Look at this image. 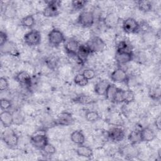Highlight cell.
<instances>
[{"mask_svg": "<svg viewBox=\"0 0 161 161\" xmlns=\"http://www.w3.org/2000/svg\"><path fill=\"white\" fill-rule=\"evenodd\" d=\"M30 142L35 148L42 150L48 142L45 131L44 130L36 131L31 136Z\"/></svg>", "mask_w": 161, "mask_h": 161, "instance_id": "6da1fadb", "label": "cell"}, {"mask_svg": "<svg viewBox=\"0 0 161 161\" xmlns=\"http://www.w3.org/2000/svg\"><path fill=\"white\" fill-rule=\"evenodd\" d=\"M48 40L50 45L53 47H58L65 41L63 33L57 28H53L49 32L48 35Z\"/></svg>", "mask_w": 161, "mask_h": 161, "instance_id": "7a4b0ae2", "label": "cell"}, {"mask_svg": "<svg viewBox=\"0 0 161 161\" xmlns=\"http://www.w3.org/2000/svg\"><path fill=\"white\" fill-rule=\"evenodd\" d=\"M2 140L8 147L13 148L18 145L19 138L13 130L8 129L2 133Z\"/></svg>", "mask_w": 161, "mask_h": 161, "instance_id": "3957f363", "label": "cell"}, {"mask_svg": "<svg viewBox=\"0 0 161 161\" xmlns=\"http://www.w3.org/2000/svg\"><path fill=\"white\" fill-rule=\"evenodd\" d=\"M47 6L43 10V15L45 17L52 18L59 14L58 6L60 2L58 1H46Z\"/></svg>", "mask_w": 161, "mask_h": 161, "instance_id": "277c9868", "label": "cell"}, {"mask_svg": "<svg viewBox=\"0 0 161 161\" xmlns=\"http://www.w3.org/2000/svg\"><path fill=\"white\" fill-rule=\"evenodd\" d=\"M23 40L28 46H36L41 43L42 35L39 31L31 30L24 35Z\"/></svg>", "mask_w": 161, "mask_h": 161, "instance_id": "5b68a950", "label": "cell"}, {"mask_svg": "<svg viewBox=\"0 0 161 161\" xmlns=\"http://www.w3.org/2000/svg\"><path fill=\"white\" fill-rule=\"evenodd\" d=\"M91 53L101 52L106 48V43L103 39L97 36L91 38L86 43Z\"/></svg>", "mask_w": 161, "mask_h": 161, "instance_id": "8992f818", "label": "cell"}, {"mask_svg": "<svg viewBox=\"0 0 161 161\" xmlns=\"http://www.w3.org/2000/svg\"><path fill=\"white\" fill-rule=\"evenodd\" d=\"M123 30L126 33H136L140 31V23L133 18H128L122 23Z\"/></svg>", "mask_w": 161, "mask_h": 161, "instance_id": "52a82bcc", "label": "cell"}, {"mask_svg": "<svg viewBox=\"0 0 161 161\" xmlns=\"http://www.w3.org/2000/svg\"><path fill=\"white\" fill-rule=\"evenodd\" d=\"M77 23L84 28L91 27L94 23V15L93 13L89 11H82L77 18Z\"/></svg>", "mask_w": 161, "mask_h": 161, "instance_id": "ba28073f", "label": "cell"}, {"mask_svg": "<svg viewBox=\"0 0 161 161\" xmlns=\"http://www.w3.org/2000/svg\"><path fill=\"white\" fill-rule=\"evenodd\" d=\"M111 80L114 82H126L128 81V75L126 72L121 69L118 68L113 70L110 75Z\"/></svg>", "mask_w": 161, "mask_h": 161, "instance_id": "9c48e42d", "label": "cell"}, {"mask_svg": "<svg viewBox=\"0 0 161 161\" xmlns=\"http://www.w3.org/2000/svg\"><path fill=\"white\" fill-rule=\"evenodd\" d=\"M108 136L111 141L118 143L123 140L125 137V131L121 128L113 127L108 130Z\"/></svg>", "mask_w": 161, "mask_h": 161, "instance_id": "30bf717a", "label": "cell"}, {"mask_svg": "<svg viewBox=\"0 0 161 161\" xmlns=\"http://www.w3.org/2000/svg\"><path fill=\"white\" fill-rule=\"evenodd\" d=\"M134 55L131 51H116L115 53L116 62L119 64H125L133 59Z\"/></svg>", "mask_w": 161, "mask_h": 161, "instance_id": "8fae6325", "label": "cell"}, {"mask_svg": "<svg viewBox=\"0 0 161 161\" xmlns=\"http://www.w3.org/2000/svg\"><path fill=\"white\" fill-rule=\"evenodd\" d=\"M80 44L77 40L74 38H69L64 42V48L68 55H75L79 48Z\"/></svg>", "mask_w": 161, "mask_h": 161, "instance_id": "7c38bea8", "label": "cell"}, {"mask_svg": "<svg viewBox=\"0 0 161 161\" xmlns=\"http://www.w3.org/2000/svg\"><path fill=\"white\" fill-rule=\"evenodd\" d=\"M74 118L72 114L67 111L60 113L55 121V125L60 126H69L74 123Z\"/></svg>", "mask_w": 161, "mask_h": 161, "instance_id": "4fadbf2b", "label": "cell"}, {"mask_svg": "<svg viewBox=\"0 0 161 161\" xmlns=\"http://www.w3.org/2000/svg\"><path fill=\"white\" fill-rule=\"evenodd\" d=\"M135 145H133L130 143L121 150V153L126 159H131L138 157L139 152L136 147L135 146Z\"/></svg>", "mask_w": 161, "mask_h": 161, "instance_id": "5bb4252c", "label": "cell"}, {"mask_svg": "<svg viewBox=\"0 0 161 161\" xmlns=\"http://www.w3.org/2000/svg\"><path fill=\"white\" fill-rule=\"evenodd\" d=\"M0 120L4 127L8 128L14 123L13 114L9 110L3 111L0 114Z\"/></svg>", "mask_w": 161, "mask_h": 161, "instance_id": "9a60e30c", "label": "cell"}, {"mask_svg": "<svg viewBox=\"0 0 161 161\" xmlns=\"http://www.w3.org/2000/svg\"><path fill=\"white\" fill-rule=\"evenodd\" d=\"M14 79L17 82L25 86H30L31 85V77L30 75L25 70L18 72L16 74Z\"/></svg>", "mask_w": 161, "mask_h": 161, "instance_id": "2e32d148", "label": "cell"}, {"mask_svg": "<svg viewBox=\"0 0 161 161\" xmlns=\"http://www.w3.org/2000/svg\"><path fill=\"white\" fill-rule=\"evenodd\" d=\"M91 53L89 48L86 45H80L76 54V57L80 63H84L89 55Z\"/></svg>", "mask_w": 161, "mask_h": 161, "instance_id": "e0dca14e", "label": "cell"}, {"mask_svg": "<svg viewBox=\"0 0 161 161\" xmlns=\"http://www.w3.org/2000/svg\"><path fill=\"white\" fill-rule=\"evenodd\" d=\"M140 136L142 142H150L156 138V135L152 129L145 127L140 130Z\"/></svg>", "mask_w": 161, "mask_h": 161, "instance_id": "ac0fdd59", "label": "cell"}, {"mask_svg": "<svg viewBox=\"0 0 161 161\" xmlns=\"http://www.w3.org/2000/svg\"><path fill=\"white\" fill-rule=\"evenodd\" d=\"M2 12L3 16L6 19H13L16 16V8L15 5L12 3H9L6 4V5L4 6V8Z\"/></svg>", "mask_w": 161, "mask_h": 161, "instance_id": "d6986e66", "label": "cell"}, {"mask_svg": "<svg viewBox=\"0 0 161 161\" xmlns=\"http://www.w3.org/2000/svg\"><path fill=\"white\" fill-rule=\"evenodd\" d=\"M110 83L106 80L98 81L94 87V92L99 96H104Z\"/></svg>", "mask_w": 161, "mask_h": 161, "instance_id": "ffe728a7", "label": "cell"}, {"mask_svg": "<svg viewBox=\"0 0 161 161\" xmlns=\"http://www.w3.org/2000/svg\"><path fill=\"white\" fill-rule=\"evenodd\" d=\"M76 153L79 157L87 158H90L93 156V152L92 148L89 146L84 145V144L78 146L77 148L76 149Z\"/></svg>", "mask_w": 161, "mask_h": 161, "instance_id": "44dd1931", "label": "cell"}, {"mask_svg": "<svg viewBox=\"0 0 161 161\" xmlns=\"http://www.w3.org/2000/svg\"><path fill=\"white\" fill-rule=\"evenodd\" d=\"M1 52L4 53H8L14 56L18 55L16 45L12 42L8 41L4 45L1 47Z\"/></svg>", "mask_w": 161, "mask_h": 161, "instance_id": "7402d4cb", "label": "cell"}, {"mask_svg": "<svg viewBox=\"0 0 161 161\" xmlns=\"http://www.w3.org/2000/svg\"><path fill=\"white\" fill-rule=\"evenodd\" d=\"M71 141L78 145H82L85 142V136L80 130H75L70 135Z\"/></svg>", "mask_w": 161, "mask_h": 161, "instance_id": "603a6c76", "label": "cell"}, {"mask_svg": "<svg viewBox=\"0 0 161 161\" xmlns=\"http://www.w3.org/2000/svg\"><path fill=\"white\" fill-rule=\"evenodd\" d=\"M135 98V93L131 89L123 90L122 91V101L125 104H130L134 101Z\"/></svg>", "mask_w": 161, "mask_h": 161, "instance_id": "cb8c5ba5", "label": "cell"}, {"mask_svg": "<svg viewBox=\"0 0 161 161\" xmlns=\"http://www.w3.org/2000/svg\"><path fill=\"white\" fill-rule=\"evenodd\" d=\"M136 5L138 8L142 12L147 13L152 10V3L150 1H138L136 2Z\"/></svg>", "mask_w": 161, "mask_h": 161, "instance_id": "d4e9b609", "label": "cell"}, {"mask_svg": "<svg viewBox=\"0 0 161 161\" xmlns=\"http://www.w3.org/2000/svg\"><path fill=\"white\" fill-rule=\"evenodd\" d=\"M21 25L26 28H31L34 26L35 24V19L33 15L29 14L24 18H23L21 20Z\"/></svg>", "mask_w": 161, "mask_h": 161, "instance_id": "484cf974", "label": "cell"}, {"mask_svg": "<svg viewBox=\"0 0 161 161\" xmlns=\"http://www.w3.org/2000/svg\"><path fill=\"white\" fill-rule=\"evenodd\" d=\"M118 89V88L114 84H110L109 86H108L107 91L106 92V94L104 95L106 99L108 101H110L111 102H113Z\"/></svg>", "mask_w": 161, "mask_h": 161, "instance_id": "4316f807", "label": "cell"}, {"mask_svg": "<svg viewBox=\"0 0 161 161\" xmlns=\"http://www.w3.org/2000/svg\"><path fill=\"white\" fill-rule=\"evenodd\" d=\"M128 140L130 143L133 145H136L141 142V136H140V130H133L130 132L128 135Z\"/></svg>", "mask_w": 161, "mask_h": 161, "instance_id": "83f0119b", "label": "cell"}, {"mask_svg": "<svg viewBox=\"0 0 161 161\" xmlns=\"http://www.w3.org/2000/svg\"><path fill=\"white\" fill-rule=\"evenodd\" d=\"M86 119L90 123H95L97 121L101 116L97 111H87L85 114Z\"/></svg>", "mask_w": 161, "mask_h": 161, "instance_id": "f1b7e54d", "label": "cell"}, {"mask_svg": "<svg viewBox=\"0 0 161 161\" xmlns=\"http://www.w3.org/2000/svg\"><path fill=\"white\" fill-rule=\"evenodd\" d=\"M74 82L77 86L84 87L88 84L89 80L83 75L82 74H78L74 77Z\"/></svg>", "mask_w": 161, "mask_h": 161, "instance_id": "f546056e", "label": "cell"}, {"mask_svg": "<svg viewBox=\"0 0 161 161\" xmlns=\"http://www.w3.org/2000/svg\"><path fill=\"white\" fill-rule=\"evenodd\" d=\"M87 1L84 0H77V1H71V6L74 10L79 11L82 9L87 4Z\"/></svg>", "mask_w": 161, "mask_h": 161, "instance_id": "4dcf8cb0", "label": "cell"}, {"mask_svg": "<svg viewBox=\"0 0 161 161\" xmlns=\"http://www.w3.org/2000/svg\"><path fill=\"white\" fill-rule=\"evenodd\" d=\"M42 151L44 153L45 155L47 156H52L56 152V148L52 144L48 142L44 148L42 150Z\"/></svg>", "mask_w": 161, "mask_h": 161, "instance_id": "1f68e13d", "label": "cell"}, {"mask_svg": "<svg viewBox=\"0 0 161 161\" xmlns=\"http://www.w3.org/2000/svg\"><path fill=\"white\" fill-rule=\"evenodd\" d=\"M0 107L3 111L9 110L11 107V101L6 98H2L0 101Z\"/></svg>", "mask_w": 161, "mask_h": 161, "instance_id": "d6a6232c", "label": "cell"}, {"mask_svg": "<svg viewBox=\"0 0 161 161\" xmlns=\"http://www.w3.org/2000/svg\"><path fill=\"white\" fill-rule=\"evenodd\" d=\"M117 22V19L116 17L115 16H114V14H109L104 20V23L105 25H106L107 26H114L116 24Z\"/></svg>", "mask_w": 161, "mask_h": 161, "instance_id": "836d02e7", "label": "cell"}, {"mask_svg": "<svg viewBox=\"0 0 161 161\" xmlns=\"http://www.w3.org/2000/svg\"><path fill=\"white\" fill-rule=\"evenodd\" d=\"M82 74L88 80L93 79L96 77L95 71L91 69H87L84 70Z\"/></svg>", "mask_w": 161, "mask_h": 161, "instance_id": "e575fe53", "label": "cell"}, {"mask_svg": "<svg viewBox=\"0 0 161 161\" xmlns=\"http://www.w3.org/2000/svg\"><path fill=\"white\" fill-rule=\"evenodd\" d=\"M75 102L79 103H84V104H87L89 103L91 101V99L87 95L85 94H82L77 97L75 99Z\"/></svg>", "mask_w": 161, "mask_h": 161, "instance_id": "d590c367", "label": "cell"}, {"mask_svg": "<svg viewBox=\"0 0 161 161\" xmlns=\"http://www.w3.org/2000/svg\"><path fill=\"white\" fill-rule=\"evenodd\" d=\"M150 96L153 99H159L160 96V91L159 87H156L150 91Z\"/></svg>", "mask_w": 161, "mask_h": 161, "instance_id": "8d00e7d4", "label": "cell"}, {"mask_svg": "<svg viewBox=\"0 0 161 161\" xmlns=\"http://www.w3.org/2000/svg\"><path fill=\"white\" fill-rule=\"evenodd\" d=\"M9 87V83L6 78L1 77L0 79V90L1 91L6 90Z\"/></svg>", "mask_w": 161, "mask_h": 161, "instance_id": "74e56055", "label": "cell"}, {"mask_svg": "<svg viewBox=\"0 0 161 161\" xmlns=\"http://www.w3.org/2000/svg\"><path fill=\"white\" fill-rule=\"evenodd\" d=\"M13 114V118H14V123H16L17 125H19L21 123V122L23 121V118L22 116V115L17 112L16 113Z\"/></svg>", "mask_w": 161, "mask_h": 161, "instance_id": "f35d334b", "label": "cell"}, {"mask_svg": "<svg viewBox=\"0 0 161 161\" xmlns=\"http://www.w3.org/2000/svg\"><path fill=\"white\" fill-rule=\"evenodd\" d=\"M8 42V35L7 34L3 31H1L0 32V47L4 45Z\"/></svg>", "mask_w": 161, "mask_h": 161, "instance_id": "ab89813d", "label": "cell"}, {"mask_svg": "<svg viewBox=\"0 0 161 161\" xmlns=\"http://www.w3.org/2000/svg\"><path fill=\"white\" fill-rule=\"evenodd\" d=\"M154 124H155V126L157 128V130L158 131H160V128H161V118H160V116L158 115L155 120V122H154Z\"/></svg>", "mask_w": 161, "mask_h": 161, "instance_id": "60d3db41", "label": "cell"}]
</instances>
